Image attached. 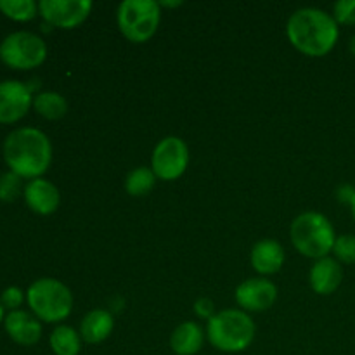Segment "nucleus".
<instances>
[{
    "mask_svg": "<svg viewBox=\"0 0 355 355\" xmlns=\"http://www.w3.org/2000/svg\"><path fill=\"white\" fill-rule=\"evenodd\" d=\"M2 155L9 172L21 179H40L52 163L51 139L40 128L19 127L3 139Z\"/></svg>",
    "mask_w": 355,
    "mask_h": 355,
    "instance_id": "obj_1",
    "label": "nucleus"
},
{
    "mask_svg": "<svg viewBox=\"0 0 355 355\" xmlns=\"http://www.w3.org/2000/svg\"><path fill=\"white\" fill-rule=\"evenodd\" d=\"M286 37L304 55L322 58L335 49L340 28L333 14L318 7H302L288 19Z\"/></svg>",
    "mask_w": 355,
    "mask_h": 355,
    "instance_id": "obj_2",
    "label": "nucleus"
},
{
    "mask_svg": "<svg viewBox=\"0 0 355 355\" xmlns=\"http://www.w3.org/2000/svg\"><path fill=\"white\" fill-rule=\"evenodd\" d=\"M255 322L248 312L225 309L217 312L207 324V338L214 349L225 354H238L248 349L255 340Z\"/></svg>",
    "mask_w": 355,
    "mask_h": 355,
    "instance_id": "obj_3",
    "label": "nucleus"
},
{
    "mask_svg": "<svg viewBox=\"0 0 355 355\" xmlns=\"http://www.w3.org/2000/svg\"><path fill=\"white\" fill-rule=\"evenodd\" d=\"M290 238L295 250L307 259L329 257L335 246V227L326 215L319 211H304L298 215L290 227Z\"/></svg>",
    "mask_w": 355,
    "mask_h": 355,
    "instance_id": "obj_4",
    "label": "nucleus"
},
{
    "mask_svg": "<svg viewBox=\"0 0 355 355\" xmlns=\"http://www.w3.org/2000/svg\"><path fill=\"white\" fill-rule=\"evenodd\" d=\"M30 312L40 322H62L73 311V295L69 288L54 277H40L26 290Z\"/></svg>",
    "mask_w": 355,
    "mask_h": 355,
    "instance_id": "obj_5",
    "label": "nucleus"
},
{
    "mask_svg": "<svg viewBox=\"0 0 355 355\" xmlns=\"http://www.w3.org/2000/svg\"><path fill=\"white\" fill-rule=\"evenodd\" d=\"M162 21V7L155 0H125L118 6L120 33L132 44H146L155 37Z\"/></svg>",
    "mask_w": 355,
    "mask_h": 355,
    "instance_id": "obj_6",
    "label": "nucleus"
},
{
    "mask_svg": "<svg viewBox=\"0 0 355 355\" xmlns=\"http://www.w3.org/2000/svg\"><path fill=\"white\" fill-rule=\"evenodd\" d=\"M47 59V44L31 31H12L0 42V61L10 69L28 71L42 66Z\"/></svg>",
    "mask_w": 355,
    "mask_h": 355,
    "instance_id": "obj_7",
    "label": "nucleus"
},
{
    "mask_svg": "<svg viewBox=\"0 0 355 355\" xmlns=\"http://www.w3.org/2000/svg\"><path fill=\"white\" fill-rule=\"evenodd\" d=\"M189 165V148L175 135L162 139L151 156V170L156 179L172 182L184 175Z\"/></svg>",
    "mask_w": 355,
    "mask_h": 355,
    "instance_id": "obj_8",
    "label": "nucleus"
},
{
    "mask_svg": "<svg viewBox=\"0 0 355 355\" xmlns=\"http://www.w3.org/2000/svg\"><path fill=\"white\" fill-rule=\"evenodd\" d=\"M92 10L90 0H40L38 14L52 28L73 30L89 17Z\"/></svg>",
    "mask_w": 355,
    "mask_h": 355,
    "instance_id": "obj_9",
    "label": "nucleus"
},
{
    "mask_svg": "<svg viewBox=\"0 0 355 355\" xmlns=\"http://www.w3.org/2000/svg\"><path fill=\"white\" fill-rule=\"evenodd\" d=\"M33 90L19 80L0 82V125H12L23 120L33 107Z\"/></svg>",
    "mask_w": 355,
    "mask_h": 355,
    "instance_id": "obj_10",
    "label": "nucleus"
},
{
    "mask_svg": "<svg viewBox=\"0 0 355 355\" xmlns=\"http://www.w3.org/2000/svg\"><path fill=\"white\" fill-rule=\"evenodd\" d=\"M234 297L241 311L263 312L277 300V286L267 277H252L236 288Z\"/></svg>",
    "mask_w": 355,
    "mask_h": 355,
    "instance_id": "obj_11",
    "label": "nucleus"
},
{
    "mask_svg": "<svg viewBox=\"0 0 355 355\" xmlns=\"http://www.w3.org/2000/svg\"><path fill=\"white\" fill-rule=\"evenodd\" d=\"M23 200L33 214L51 215L59 208L61 194L51 180L40 177V179L28 180L23 191Z\"/></svg>",
    "mask_w": 355,
    "mask_h": 355,
    "instance_id": "obj_12",
    "label": "nucleus"
},
{
    "mask_svg": "<svg viewBox=\"0 0 355 355\" xmlns=\"http://www.w3.org/2000/svg\"><path fill=\"white\" fill-rule=\"evenodd\" d=\"M3 329L14 343L21 347L37 345L42 338V322L28 311H14L6 314Z\"/></svg>",
    "mask_w": 355,
    "mask_h": 355,
    "instance_id": "obj_13",
    "label": "nucleus"
},
{
    "mask_svg": "<svg viewBox=\"0 0 355 355\" xmlns=\"http://www.w3.org/2000/svg\"><path fill=\"white\" fill-rule=\"evenodd\" d=\"M311 288L318 295H333L340 288L343 281L342 263L335 257H324V259L315 260L312 266L311 274Z\"/></svg>",
    "mask_w": 355,
    "mask_h": 355,
    "instance_id": "obj_14",
    "label": "nucleus"
},
{
    "mask_svg": "<svg viewBox=\"0 0 355 355\" xmlns=\"http://www.w3.org/2000/svg\"><path fill=\"white\" fill-rule=\"evenodd\" d=\"M286 253L281 243L276 239H262V241L255 243L250 253V260H252V267L255 272L260 276H272V274L279 272L283 267Z\"/></svg>",
    "mask_w": 355,
    "mask_h": 355,
    "instance_id": "obj_15",
    "label": "nucleus"
},
{
    "mask_svg": "<svg viewBox=\"0 0 355 355\" xmlns=\"http://www.w3.org/2000/svg\"><path fill=\"white\" fill-rule=\"evenodd\" d=\"M114 328V319L111 312L104 311V309H96L85 314V318L80 322V336L85 343L90 345H97L103 343L104 340L110 338Z\"/></svg>",
    "mask_w": 355,
    "mask_h": 355,
    "instance_id": "obj_16",
    "label": "nucleus"
},
{
    "mask_svg": "<svg viewBox=\"0 0 355 355\" xmlns=\"http://www.w3.org/2000/svg\"><path fill=\"white\" fill-rule=\"evenodd\" d=\"M203 343L205 329L194 321L179 324L170 336V347L175 355H196L203 349Z\"/></svg>",
    "mask_w": 355,
    "mask_h": 355,
    "instance_id": "obj_17",
    "label": "nucleus"
},
{
    "mask_svg": "<svg viewBox=\"0 0 355 355\" xmlns=\"http://www.w3.org/2000/svg\"><path fill=\"white\" fill-rule=\"evenodd\" d=\"M33 110L37 111L38 116L45 118V120H61L68 113V101L64 99L62 94L45 90V92L35 94Z\"/></svg>",
    "mask_w": 355,
    "mask_h": 355,
    "instance_id": "obj_18",
    "label": "nucleus"
},
{
    "mask_svg": "<svg viewBox=\"0 0 355 355\" xmlns=\"http://www.w3.org/2000/svg\"><path fill=\"white\" fill-rule=\"evenodd\" d=\"M49 345L54 355H78L82 350V336L71 326L61 324L51 333Z\"/></svg>",
    "mask_w": 355,
    "mask_h": 355,
    "instance_id": "obj_19",
    "label": "nucleus"
},
{
    "mask_svg": "<svg viewBox=\"0 0 355 355\" xmlns=\"http://www.w3.org/2000/svg\"><path fill=\"white\" fill-rule=\"evenodd\" d=\"M156 184V175L148 166H137L125 179V189L130 196L142 198L153 191Z\"/></svg>",
    "mask_w": 355,
    "mask_h": 355,
    "instance_id": "obj_20",
    "label": "nucleus"
},
{
    "mask_svg": "<svg viewBox=\"0 0 355 355\" xmlns=\"http://www.w3.org/2000/svg\"><path fill=\"white\" fill-rule=\"evenodd\" d=\"M0 12L17 23H28L38 16V3L35 0H0Z\"/></svg>",
    "mask_w": 355,
    "mask_h": 355,
    "instance_id": "obj_21",
    "label": "nucleus"
},
{
    "mask_svg": "<svg viewBox=\"0 0 355 355\" xmlns=\"http://www.w3.org/2000/svg\"><path fill=\"white\" fill-rule=\"evenodd\" d=\"M23 179L12 172H3L0 175V201L12 203L23 194Z\"/></svg>",
    "mask_w": 355,
    "mask_h": 355,
    "instance_id": "obj_22",
    "label": "nucleus"
},
{
    "mask_svg": "<svg viewBox=\"0 0 355 355\" xmlns=\"http://www.w3.org/2000/svg\"><path fill=\"white\" fill-rule=\"evenodd\" d=\"M333 255L340 263L352 266L355 263V236L342 234L336 236L335 246H333Z\"/></svg>",
    "mask_w": 355,
    "mask_h": 355,
    "instance_id": "obj_23",
    "label": "nucleus"
},
{
    "mask_svg": "<svg viewBox=\"0 0 355 355\" xmlns=\"http://www.w3.org/2000/svg\"><path fill=\"white\" fill-rule=\"evenodd\" d=\"M24 300H26V293L19 286L6 288L2 291V295H0V304L9 312L21 311V305L24 304Z\"/></svg>",
    "mask_w": 355,
    "mask_h": 355,
    "instance_id": "obj_24",
    "label": "nucleus"
},
{
    "mask_svg": "<svg viewBox=\"0 0 355 355\" xmlns=\"http://www.w3.org/2000/svg\"><path fill=\"white\" fill-rule=\"evenodd\" d=\"M333 17L338 24H355V0H338L333 6Z\"/></svg>",
    "mask_w": 355,
    "mask_h": 355,
    "instance_id": "obj_25",
    "label": "nucleus"
},
{
    "mask_svg": "<svg viewBox=\"0 0 355 355\" xmlns=\"http://www.w3.org/2000/svg\"><path fill=\"white\" fill-rule=\"evenodd\" d=\"M194 312H196V315L208 319V321L217 314V312H215L214 302H211L210 298H200V300H196V304H194Z\"/></svg>",
    "mask_w": 355,
    "mask_h": 355,
    "instance_id": "obj_26",
    "label": "nucleus"
},
{
    "mask_svg": "<svg viewBox=\"0 0 355 355\" xmlns=\"http://www.w3.org/2000/svg\"><path fill=\"white\" fill-rule=\"evenodd\" d=\"M354 194H355V189L354 187H350V186H342L338 189V198H340V201H352V198H354Z\"/></svg>",
    "mask_w": 355,
    "mask_h": 355,
    "instance_id": "obj_27",
    "label": "nucleus"
},
{
    "mask_svg": "<svg viewBox=\"0 0 355 355\" xmlns=\"http://www.w3.org/2000/svg\"><path fill=\"white\" fill-rule=\"evenodd\" d=\"M349 49H350V52H352V55L355 58V35L352 38H350V42H349Z\"/></svg>",
    "mask_w": 355,
    "mask_h": 355,
    "instance_id": "obj_28",
    "label": "nucleus"
},
{
    "mask_svg": "<svg viewBox=\"0 0 355 355\" xmlns=\"http://www.w3.org/2000/svg\"><path fill=\"white\" fill-rule=\"evenodd\" d=\"M3 319H6V309L0 304V324H3Z\"/></svg>",
    "mask_w": 355,
    "mask_h": 355,
    "instance_id": "obj_29",
    "label": "nucleus"
},
{
    "mask_svg": "<svg viewBox=\"0 0 355 355\" xmlns=\"http://www.w3.org/2000/svg\"><path fill=\"white\" fill-rule=\"evenodd\" d=\"M350 210H352V217H354V220H355V194H354L352 201H350Z\"/></svg>",
    "mask_w": 355,
    "mask_h": 355,
    "instance_id": "obj_30",
    "label": "nucleus"
}]
</instances>
